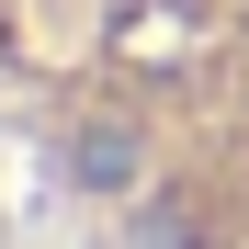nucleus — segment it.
<instances>
[{
  "mask_svg": "<svg viewBox=\"0 0 249 249\" xmlns=\"http://www.w3.org/2000/svg\"><path fill=\"white\" fill-rule=\"evenodd\" d=\"M0 170L113 215L124 249H227L249 0H0Z\"/></svg>",
  "mask_w": 249,
  "mask_h": 249,
  "instance_id": "nucleus-1",
  "label": "nucleus"
}]
</instances>
